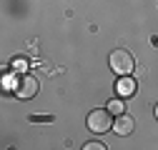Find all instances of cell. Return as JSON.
<instances>
[{
  "label": "cell",
  "instance_id": "3",
  "mask_svg": "<svg viewBox=\"0 0 158 150\" xmlns=\"http://www.w3.org/2000/svg\"><path fill=\"white\" fill-rule=\"evenodd\" d=\"M15 93H18V98H23V100L33 98L35 93H38V80L33 78V75H23V78L18 80V88H15Z\"/></svg>",
  "mask_w": 158,
  "mask_h": 150
},
{
  "label": "cell",
  "instance_id": "1",
  "mask_svg": "<svg viewBox=\"0 0 158 150\" xmlns=\"http://www.w3.org/2000/svg\"><path fill=\"white\" fill-rule=\"evenodd\" d=\"M108 63H110L113 73H118V75H128L135 68V60H133V55L128 50H113L110 58H108Z\"/></svg>",
  "mask_w": 158,
  "mask_h": 150
},
{
  "label": "cell",
  "instance_id": "2",
  "mask_svg": "<svg viewBox=\"0 0 158 150\" xmlns=\"http://www.w3.org/2000/svg\"><path fill=\"white\" fill-rule=\"evenodd\" d=\"M110 115H113L110 110H93L88 115V128L93 133H108L113 128V118Z\"/></svg>",
  "mask_w": 158,
  "mask_h": 150
},
{
  "label": "cell",
  "instance_id": "6",
  "mask_svg": "<svg viewBox=\"0 0 158 150\" xmlns=\"http://www.w3.org/2000/svg\"><path fill=\"white\" fill-rule=\"evenodd\" d=\"M108 110L113 112V115H121V112H126V103H123L121 98H113V100L108 103Z\"/></svg>",
  "mask_w": 158,
  "mask_h": 150
},
{
  "label": "cell",
  "instance_id": "10",
  "mask_svg": "<svg viewBox=\"0 0 158 150\" xmlns=\"http://www.w3.org/2000/svg\"><path fill=\"white\" fill-rule=\"evenodd\" d=\"M156 120H158V103H156Z\"/></svg>",
  "mask_w": 158,
  "mask_h": 150
},
{
  "label": "cell",
  "instance_id": "5",
  "mask_svg": "<svg viewBox=\"0 0 158 150\" xmlns=\"http://www.w3.org/2000/svg\"><path fill=\"white\" fill-rule=\"evenodd\" d=\"M118 93H121V95H131V93H135V83L123 75V80L118 83Z\"/></svg>",
  "mask_w": 158,
  "mask_h": 150
},
{
  "label": "cell",
  "instance_id": "4",
  "mask_svg": "<svg viewBox=\"0 0 158 150\" xmlns=\"http://www.w3.org/2000/svg\"><path fill=\"white\" fill-rule=\"evenodd\" d=\"M113 130H115V135H131L133 130H135V120L131 115H126V112H121V115H115V123H113Z\"/></svg>",
  "mask_w": 158,
  "mask_h": 150
},
{
  "label": "cell",
  "instance_id": "8",
  "mask_svg": "<svg viewBox=\"0 0 158 150\" xmlns=\"http://www.w3.org/2000/svg\"><path fill=\"white\" fill-rule=\"evenodd\" d=\"M83 150H106V145L95 140V143H85V145H83Z\"/></svg>",
  "mask_w": 158,
  "mask_h": 150
},
{
  "label": "cell",
  "instance_id": "7",
  "mask_svg": "<svg viewBox=\"0 0 158 150\" xmlns=\"http://www.w3.org/2000/svg\"><path fill=\"white\" fill-rule=\"evenodd\" d=\"M10 68H13V73H25V70H28V63H25L23 58H15V60L10 63Z\"/></svg>",
  "mask_w": 158,
  "mask_h": 150
},
{
  "label": "cell",
  "instance_id": "9",
  "mask_svg": "<svg viewBox=\"0 0 158 150\" xmlns=\"http://www.w3.org/2000/svg\"><path fill=\"white\" fill-rule=\"evenodd\" d=\"M30 120H33V123H48V120H53V118H50V115H38V118L30 115Z\"/></svg>",
  "mask_w": 158,
  "mask_h": 150
}]
</instances>
